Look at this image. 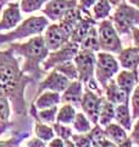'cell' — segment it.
<instances>
[{
	"instance_id": "34",
	"label": "cell",
	"mask_w": 139,
	"mask_h": 147,
	"mask_svg": "<svg viewBox=\"0 0 139 147\" xmlns=\"http://www.w3.org/2000/svg\"><path fill=\"white\" fill-rule=\"evenodd\" d=\"M15 54L13 49L11 47H9V49L6 50H0V80L3 77V74H4V70H5V66L12 55Z\"/></svg>"
},
{
	"instance_id": "2",
	"label": "cell",
	"mask_w": 139,
	"mask_h": 147,
	"mask_svg": "<svg viewBox=\"0 0 139 147\" xmlns=\"http://www.w3.org/2000/svg\"><path fill=\"white\" fill-rule=\"evenodd\" d=\"M49 26V21L45 16H31L21 22L13 31L5 34H0V44L11 43L17 39L27 38V37L40 34Z\"/></svg>"
},
{
	"instance_id": "18",
	"label": "cell",
	"mask_w": 139,
	"mask_h": 147,
	"mask_svg": "<svg viewBox=\"0 0 139 147\" xmlns=\"http://www.w3.org/2000/svg\"><path fill=\"white\" fill-rule=\"evenodd\" d=\"M115 119L117 124L126 129V131L132 130V114L129 112V103H122L116 105Z\"/></svg>"
},
{
	"instance_id": "30",
	"label": "cell",
	"mask_w": 139,
	"mask_h": 147,
	"mask_svg": "<svg viewBox=\"0 0 139 147\" xmlns=\"http://www.w3.org/2000/svg\"><path fill=\"white\" fill-rule=\"evenodd\" d=\"M51 126H53L54 131H55V135H57L60 139H62L63 141L71 139L72 135H73V130L70 126L65 125V124H61V123L56 121V123H54Z\"/></svg>"
},
{
	"instance_id": "46",
	"label": "cell",
	"mask_w": 139,
	"mask_h": 147,
	"mask_svg": "<svg viewBox=\"0 0 139 147\" xmlns=\"http://www.w3.org/2000/svg\"><path fill=\"white\" fill-rule=\"evenodd\" d=\"M7 1H12V0H1V3H0V7H1V6L4 5V4L7 3Z\"/></svg>"
},
{
	"instance_id": "36",
	"label": "cell",
	"mask_w": 139,
	"mask_h": 147,
	"mask_svg": "<svg viewBox=\"0 0 139 147\" xmlns=\"http://www.w3.org/2000/svg\"><path fill=\"white\" fill-rule=\"evenodd\" d=\"M27 147H48L45 145V141H43L39 137H33V139H31L27 141Z\"/></svg>"
},
{
	"instance_id": "20",
	"label": "cell",
	"mask_w": 139,
	"mask_h": 147,
	"mask_svg": "<svg viewBox=\"0 0 139 147\" xmlns=\"http://www.w3.org/2000/svg\"><path fill=\"white\" fill-rule=\"evenodd\" d=\"M10 102L6 97H0V135H3L12 124L10 123Z\"/></svg>"
},
{
	"instance_id": "31",
	"label": "cell",
	"mask_w": 139,
	"mask_h": 147,
	"mask_svg": "<svg viewBox=\"0 0 139 147\" xmlns=\"http://www.w3.org/2000/svg\"><path fill=\"white\" fill-rule=\"evenodd\" d=\"M27 137H29V132H21V134H17L5 141L0 140V147H18L21 142Z\"/></svg>"
},
{
	"instance_id": "8",
	"label": "cell",
	"mask_w": 139,
	"mask_h": 147,
	"mask_svg": "<svg viewBox=\"0 0 139 147\" xmlns=\"http://www.w3.org/2000/svg\"><path fill=\"white\" fill-rule=\"evenodd\" d=\"M105 98L106 97L94 93V91H90L89 88H87L86 92L83 93L81 108L86 113V115L90 120V123H93L94 125L99 124L101 105H103Z\"/></svg>"
},
{
	"instance_id": "10",
	"label": "cell",
	"mask_w": 139,
	"mask_h": 147,
	"mask_svg": "<svg viewBox=\"0 0 139 147\" xmlns=\"http://www.w3.org/2000/svg\"><path fill=\"white\" fill-rule=\"evenodd\" d=\"M70 84H71V80L67 79V77L65 75H62L61 72H59V71L55 70V69H53V71L50 72L44 80H41L39 82V87H38V90H37L34 99L38 97L39 94L43 93L45 90L61 93V92H63L67 88Z\"/></svg>"
},
{
	"instance_id": "39",
	"label": "cell",
	"mask_w": 139,
	"mask_h": 147,
	"mask_svg": "<svg viewBox=\"0 0 139 147\" xmlns=\"http://www.w3.org/2000/svg\"><path fill=\"white\" fill-rule=\"evenodd\" d=\"M48 147H65V141L62 139H60V137H57V139H54L49 142Z\"/></svg>"
},
{
	"instance_id": "5",
	"label": "cell",
	"mask_w": 139,
	"mask_h": 147,
	"mask_svg": "<svg viewBox=\"0 0 139 147\" xmlns=\"http://www.w3.org/2000/svg\"><path fill=\"white\" fill-rule=\"evenodd\" d=\"M98 33L101 50L116 54H120L122 52V42L111 20H103L100 22Z\"/></svg>"
},
{
	"instance_id": "32",
	"label": "cell",
	"mask_w": 139,
	"mask_h": 147,
	"mask_svg": "<svg viewBox=\"0 0 139 147\" xmlns=\"http://www.w3.org/2000/svg\"><path fill=\"white\" fill-rule=\"evenodd\" d=\"M71 140L75 142L77 147H93V141L89 136V132L86 134H73Z\"/></svg>"
},
{
	"instance_id": "44",
	"label": "cell",
	"mask_w": 139,
	"mask_h": 147,
	"mask_svg": "<svg viewBox=\"0 0 139 147\" xmlns=\"http://www.w3.org/2000/svg\"><path fill=\"white\" fill-rule=\"evenodd\" d=\"M109 1H110V4H111V5H114V6H117L118 4L122 1V0H109Z\"/></svg>"
},
{
	"instance_id": "15",
	"label": "cell",
	"mask_w": 139,
	"mask_h": 147,
	"mask_svg": "<svg viewBox=\"0 0 139 147\" xmlns=\"http://www.w3.org/2000/svg\"><path fill=\"white\" fill-rule=\"evenodd\" d=\"M105 93H106V99L110 100L111 103H114L115 105H118V104H122V103H129V100L131 98L128 97L126 94V92H124L121 87L117 85V82L114 81L111 79L109 81L108 86L105 87Z\"/></svg>"
},
{
	"instance_id": "4",
	"label": "cell",
	"mask_w": 139,
	"mask_h": 147,
	"mask_svg": "<svg viewBox=\"0 0 139 147\" xmlns=\"http://www.w3.org/2000/svg\"><path fill=\"white\" fill-rule=\"evenodd\" d=\"M118 70L120 63L114 55L109 54L108 52H99L96 54L95 76L103 88L108 86L109 81L112 79L114 75L118 74Z\"/></svg>"
},
{
	"instance_id": "29",
	"label": "cell",
	"mask_w": 139,
	"mask_h": 147,
	"mask_svg": "<svg viewBox=\"0 0 139 147\" xmlns=\"http://www.w3.org/2000/svg\"><path fill=\"white\" fill-rule=\"evenodd\" d=\"M46 1H49V0H21V3H20L21 11L27 12V13L38 11L41 9V5Z\"/></svg>"
},
{
	"instance_id": "28",
	"label": "cell",
	"mask_w": 139,
	"mask_h": 147,
	"mask_svg": "<svg viewBox=\"0 0 139 147\" xmlns=\"http://www.w3.org/2000/svg\"><path fill=\"white\" fill-rule=\"evenodd\" d=\"M57 105H54L51 108H46V109H41L38 112V118H39V121L41 123H45L48 125H53L55 123V119H56L57 115Z\"/></svg>"
},
{
	"instance_id": "27",
	"label": "cell",
	"mask_w": 139,
	"mask_h": 147,
	"mask_svg": "<svg viewBox=\"0 0 139 147\" xmlns=\"http://www.w3.org/2000/svg\"><path fill=\"white\" fill-rule=\"evenodd\" d=\"M56 71L61 72L62 75H65L67 77V79H70L71 81L73 80H78V71H77V67L76 65L73 64L72 61H66L61 64V65H57L54 67Z\"/></svg>"
},
{
	"instance_id": "25",
	"label": "cell",
	"mask_w": 139,
	"mask_h": 147,
	"mask_svg": "<svg viewBox=\"0 0 139 147\" xmlns=\"http://www.w3.org/2000/svg\"><path fill=\"white\" fill-rule=\"evenodd\" d=\"M34 132H35L37 137H39V139H41L45 142L51 141L55 137V131H54L53 126H49L48 124H43L41 121H35Z\"/></svg>"
},
{
	"instance_id": "24",
	"label": "cell",
	"mask_w": 139,
	"mask_h": 147,
	"mask_svg": "<svg viewBox=\"0 0 139 147\" xmlns=\"http://www.w3.org/2000/svg\"><path fill=\"white\" fill-rule=\"evenodd\" d=\"M111 11V4L109 0H98L94 4L92 15L94 20H104L110 15Z\"/></svg>"
},
{
	"instance_id": "13",
	"label": "cell",
	"mask_w": 139,
	"mask_h": 147,
	"mask_svg": "<svg viewBox=\"0 0 139 147\" xmlns=\"http://www.w3.org/2000/svg\"><path fill=\"white\" fill-rule=\"evenodd\" d=\"M117 60L123 69L132 71L138 76V67H139V49L136 47H128L122 49L118 54Z\"/></svg>"
},
{
	"instance_id": "23",
	"label": "cell",
	"mask_w": 139,
	"mask_h": 147,
	"mask_svg": "<svg viewBox=\"0 0 139 147\" xmlns=\"http://www.w3.org/2000/svg\"><path fill=\"white\" fill-rule=\"evenodd\" d=\"M76 114H77L76 109L70 103H67L59 109L57 115H56V121L65 124V125H68V124L73 123V120H75V118H76Z\"/></svg>"
},
{
	"instance_id": "47",
	"label": "cell",
	"mask_w": 139,
	"mask_h": 147,
	"mask_svg": "<svg viewBox=\"0 0 139 147\" xmlns=\"http://www.w3.org/2000/svg\"><path fill=\"white\" fill-rule=\"evenodd\" d=\"M0 3H1V0H0Z\"/></svg>"
},
{
	"instance_id": "6",
	"label": "cell",
	"mask_w": 139,
	"mask_h": 147,
	"mask_svg": "<svg viewBox=\"0 0 139 147\" xmlns=\"http://www.w3.org/2000/svg\"><path fill=\"white\" fill-rule=\"evenodd\" d=\"M73 60L78 71V80L82 84H88L89 80L94 77L96 54L89 49H80Z\"/></svg>"
},
{
	"instance_id": "1",
	"label": "cell",
	"mask_w": 139,
	"mask_h": 147,
	"mask_svg": "<svg viewBox=\"0 0 139 147\" xmlns=\"http://www.w3.org/2000/svg\"><path fill=\"white\" fill-rule=\"evenodd\" d=\"M10 47L16 54L21 55L25 59L22 71L25 74H29L34 81H39L45 74V70L40 67V65L49 55V49L45 44L44 36L37 34L26 43L11 42Z\"/></svg>"
},
{
	"instance_id": "43",
	"label": "cell",
	"mask_w": 139,
	"mask_h": 147,
	"mask_svg": "<svg viewBox=\"0 0 139 147\" xmlns=\"http://www.w3.org/2000/svg\"><path fill=\"white\" fill-rule=\"evenodd\" d=\"M65 147H77L75 145V142H73L72 140H65Z\"/></svg>"
},
{
	"instance_id": "40",
	"label": "cell",
	"mask_w": 139,
	"mask_h": 147,
	"mask_svg": "<svg viewBox=\"0 0 139 147\" xmlns=\"http://www.w3.org/2000/svg\"><path fill=\"white\" fill-rule=\"evenodd\" d=\"M87 88H89L90 91H95V92H99L98 88V84H96V80H94V77L89 80V82L87 84Z\"/></svg>"
},
{
	"instance_id": "45",
	"label": "cell",
	"mask_w": 139,
	"mask_h": 147,
	"mask_svg": "<svg viewBox=\"0 0 139 147\" xmlns=\"http://www.w3.org/2000/svg\"><path fill=\"white\" fill-rule=\"evenodd\" d=\"M129 3L132 4V5H134V6H137L138 9H139V0H128Z\"/></svg>"
},
{
	"instance_id": "14",
	"label": "cell",
	"mask_w": 139,
	"mask_h": 147,
	"mask_svg": "<svg viewBox=\"0 0 139 147\" xmlns=\"http://www.w3.org/2000/svg\"><path fill=\"white\" fill-rule=\"evenodd\" d=\"M82 98H83V85L80 80L71 81V84L68 85V87L63 91L61 96V100L63 103H70L75 105H80L82 103Z\"/></svg>"
},
{
	"instance_id": "26",
	"label": "cell",
	"mask_w": 139,
	"mask_h": 147,
	"mask_svg": "<svg viewBox=\"0 0 139 147\" xmlns=\"http://www.w3.org/2000/svg\"><path fill=\"white\" fill-rule=\"evenodd\" d=\"M72 124H73V130L77 134H86V132H89L92 130L90 120L83 113H77Z\"/></svg>"
},
{
	"instance_id": "41",
	"label": "cell",
	"mask_w": 139,
	"mask_h": 147,
	"mask_svg": "<svg viewBox=\"0 0 139 147\" xmlns=\"http://www.w3.org/2000/svg\"><path fill=\"white\" fill-rule=\"evenodd\" d=\"M116 147H133V141L131 140V137H127L123 142H121V144L117 145Z\"/></svg>"
},
{
	"instance_id": "9",
	"label": "cell",
	"mask_w": 139,
	"mask_h": 147,
	"mask_svg": "<svg viewBox=\"0 0 139 147\" xmlns=\"http://www.w3.org/2000/svg\"><path fill=\"white\" fill-rule=\"evenodd\" d=\"M70 38H71V33L60 22L49 25L46 27L44 34V40L49 52H55V50L60 49L65 43L68 42Z\"/></svg>"
},
{
	"instance_id": "19",
	"label": "cell",
	"mask_w": 139,
	"mask_h": 147,
	"mask_svg": "<svg viewBox=\"0 0 139 147\" xmlns=\"http://www.w3.org/2000/svg\"><path fill=\"white\" fill-rule=\"evenodd\" d=\"M105 136L108 140L112 141L116 145H120L128 137L126 129L122 127L120 124H114V123L105 126Z\"/></svg>"
},
{
	"instance_id": "21",
	"label": "cell",
	"mask_w": 139,
	"mask_h": 147,
	"mask_svg": "<svg viewBox=\"0 0 139 147\" xmlns=\"http://www.w3.org/2000/svg\"><path fill=\"white\" fill-rule=\"evenodd\" d=\"M80 49H89L93 52H99L100 44H99V33L95 26H93L87 33V36L83 38L80 44Z\"/></svg>"
},
{
	"instance_id": "33",
	"label": "cell",
	"mask_w": 139,
	"mask_h": 147,
	"mask_svg": "<svg viewBox=\"0 0 139 147\" xmlns=\"http://www.w3.org/2000/svg\"><path fill=\"white\" fill-rule=\"evenodd\" d=\"M131 105H132V119L139 118V85L136 86L133 94H131Z\"/></svg>"
},
{
	"instance_id": "3",
	"label": "cell",
	"mask_w": 139,
	"mask_h": 147,
	"mask_svg": "<svg viewBox=\"0 0 139 147\" xmlns=\"http://www.w3.org/2000/svg\"><path fill=\"white\" fill-rule=\"evenodd\" d=\"M111 20L118 34H129L133 27L139 25V9L129 6L124 0L117 5Z\"/></svg>"
},
{
	"instance_id": "12",
	"label": "cell",
	"mask_w": 139,
	"mask_h": 147,
	"mask_svg": "<svg viewBox=\"0 0 139 147\" xmlns=\"http://www.w3.org/2000/svg\"><path fill=\"white\" fill-rule=\"evenodd\" d=\"M21 6L18 3L7 4L0 18V31H7L16 27L21 22Z\"/></svg>"
},
{
	"instance_id": "42",
	"label": "cell",
	"mask_w": 139,
	"mask_h": 147,
	"mask_svg": "<svg viewBox=\"0 0 139 147\" xmlns=\"http://www.w3.org/2000/svg\"><path fill=\"white\" fill-rule=\"evenodd\" d=\"M116 146H117V145L114 144L112 141H110V140H108V139L104 140V141H103V144L100 145V147H116Z\"/></svg>"
},
{
	"instance_id": "16",
	"label": "cell",
	"mask_w": 139,
	"mask_h": 147,
	"mask_svg": "<svg viewBox=\"0 0 139 147\" xmlns=\"http://www.w3.org/2000/svg\"><path fill=\"white\" fill-rule=\"evenodd\" d=\"M116 82L121 88L126 92V94L131 98V94L133 92V88L139 84V76L133 74L129 70H122L121 72L117 74L116 76Z\"/></svg>"
},
{
	"instance_id": "38",
	"label": "cell",
	"mask_w": 139,
	"mask_h": 147,
	"mask_svg": "<svg viewBox=\"0 0 139 147\" xmlns=\"http://www.w3.org/2000/svg\"><path fill=\"white\" fill-rule=\"evenodd\" d=\"M131 33L133 34V42H134V47L139 49V28L138 27H133Z\"/></svg>"
},
{
	"instance_id": "11",
	"label": "cell",
	"mask_w": 139,
	"mask_h": 147,
	"mask_svg": "<svg viewBox=\"0 0 139 147\" xmlns=\"http://www.w3.org/2000/svg\"><path fill=\"white\" fill-rule=\"evenodd\" d=\"M77 6L76 0H50L43 9V13L51 21H60L67 10Z\"/></svg>"
},
{
	"instance_id": "17",
	"label": "cell",
	"mask_w": 139,
	"mask_h": 147,
	"mask_svg": "<svg viewBox=\"0 0 139 147\" xmlns=\"http://www.w3.org/2000/svg\"><path fill=\"white\" fill-rule=\"evenodd\" d=\"M60 102H61V96H60L59 92H54V91H46V92L44 91L35 99H33V104L39 110L51 108L54 105H57Z\"/></svg>"
},
{
	"instance_id": "7",
	"label": "cell",
	"mask_w": 139,
	"mask_h": 147,
	"mask_svg": "<svg viewBox=\"0 0 139 147\" xmlns=\"http://www.w3.org/2000/svg\"><path fill=\"white\" fill-rule=\"evenodd\" d=\"M78 52H80V44L68 40L60 49L49 53L48 58L43 61V69L45 71H48L50 69H54L55 66L61 65L66 61H71L72 59H75Z\"/></svg>"
},
{
	"instance_id": "37",
	"label": "cell",
	"mask_w": 139,
	"mask_h": 147,
	"mask_svg": "<svg viewBox=\"0 0 139 147\" xmlns=\"http://www.w3.org/2000/svg\"><path fill=\"white\" fill-rule=\"evenodd\" d=\"M98 1V0H80V5L78 7L81 10H89L92 6H94V4Z\"/></svg>"
},
{
	"instance_id": "22",
	"label": "cell",
	"mask_w": 139,
	"mask_h": 147,
	"mask_svg": "<svg viewBox=\"0 0 139 147\" xmlns=\"http://www.w3.org/2000/svg\"><path fill=\"white\" fill-rule=\"evenodd\" d=\"M115 115H116V105L105 98L103 105H101L99 124L101 126L105 127L106 125H109V124L112 123V120L115 119Z\"/></svg>"
},
{
	"instance_id": "35",
	"label": "cell",
	"mask_w": 139,
	"mask_h": 147,
	"mask_svg": "<svg viewBox=\"0 0 139 147\" xmlns=\"http://www.w3.org/2000/svg\"><path fill=\"white\" fill-rule=\"evenodd\" d=\"M129 137H131V140L133 141V144H136L139 147V118L137 119V123H136V125H134Z\"/></svg>"
}]
</instances>
